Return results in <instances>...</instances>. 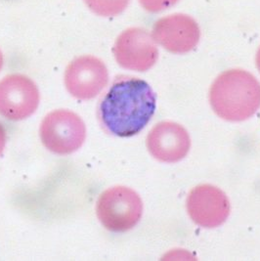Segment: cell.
Listing matches in <instances>:
<instances>
[{"mask_svg": "<svg viewBox=\"0 0 260 261\" xmlns=\"http://www.w3.org/2000/svg\"><path fill=\"white\" fill-rule=\"evenodd\" d=\"M157 107L152 87L137 77H125L114 83L100 104L104 127L118 137L138 134L153 118Z\"/></svg>", "mask_w": 260, "mask_h": 261, "instance_id": "obj_1", "label": "cell"}, {"mask_svg": "<svg viewBox=\"0 0 260 261\" xmlns=\"http://www.w3.org/2000/svg\"><path fill=\"white\" fill-rule=\"evenodd\" d=\"M213 112L228 121H243L260 107V83L248 71L234 69L219 74L210 90Z\"/></svg>", "mask_w": 260, "mask_h": 261, "instance_id": "obj_2", "label": "cell"}, {"mask_svg": "<svg viewBox=\"0 0 260 261\" xmlns=\"http://www.w3.org/2000/svg\"><path fill=\"white\" fill-rule=\"evenodd\" d=\"M96 213L100 222L109 231L126 232L137 225L142 217V200L128 187H112L99 197Z\"/></svg>", "mask_w": 260, "mask_h": 261, "instance_id": "obj_3", "label": "cell"}, {"mask_svg": "<svg viewBox=\"0 0 260 261\" xmlns=\"http://www.w3.org/2000/svg\"><path fill=\"white\" fill-rule=\"evenodd\" d=\"M40 138L52 153L70 154L85 141L86 127L83 119L70 110L49 113L40 124Z\"/></svg>", "mask_w": 260, "mask_h": 261, "instance_id": "obj_4", "label": "cell"}, {"mask_svg": "<svg viewBox=\"0 0 260 261\" xmlns=\"http://www.w3.org/2000/svg\"><path fill=\"white\" fill-rule=\"evenodd\" d=\"M118 65L129 71H147L159 59L152 34L142 28H130L118 36L113 48Z\"/></svg>", "mask_w": 260, "mask_h": 261, "instance_id": "obj_5", "label": "cell"}, {"mask_svg": "<svg viewBox=\"0 0 260 261\" xmlns=\"http://www.w3.org/2000/svg\"><path fill=\"white\" fill-rule=\"evenodd\" d=\"M39 90L30 77L9 74L0 81V115L10 120H22L35 114L39 105Z\"/></svg>", "mask_w": 260, "mask_h": 261, "instance_id": "obj_6", "label": "cell"}, {"mask_svg": "<svg viewBox=\"0 0 260 261\" xmlns=\"http://www.w3.org/2000/svg\"><path fill=\"white\" fill-rule=\"evenodd\" d=\"M109 72L102 60L94 56H81L71 61L65 72V85L72 97L90 100L105 88Z\"/></svg>", "mask_w": 260, "mask_h": 261, "instance_id": "obj_7", "label": "cell"}, {"mask_svg": "<svg viewBox=\"0 0 260 261\" xmlns=\"http://www.w3.org/2000/svg\"><path fill=\"white\" fill-rule=\"evenodd\" d=\"M152 36L155 43L174 54H185L196 47L201 38L198 23L186 14H172L154 23Z\"/></svg>", "mask_w": 260, "mask_h": 261, "instance_id": "obj_8", "label": "cell"}, {"mask_svg": "<svg viewBox=\"0 0 260 261\" xmlns=\"http://www.w3.org/2000/svg\"><path fill=\"white\" fill-rule=\"evenodd\" d=\"M186 206L191 219L203 228L222 225L230 214V202L224 192L209 184L191 191Z\"/></svg>", "mask_w": 260, "mask_h": 261, "instance_id": "obj_9", "label": "cell"}, {"mask_svg": "<svg viewBox=\"0 0 260 261\" xmlns=\"http://www.w3.org/2000/svg\"><path fill=\"white\" fill-rule=\"evenodd\" d=\"M147 148L155 160L173 164L189 153L191 139L182 125L172 121H163L149 132Z\"/></svg>", "mask_w": 260, "mask_h": 261, "instance_id": "obj_10", "label": "cell"}, {"mask_svg": "<svg viewBox=\"0 0 260 261\" xmlns=\"http://www.w3.org/2000/svg\"><path fill=\"white\" fill-rule=\"evenodd\" d=\"M92 12L105 18L116 17L123 12L130 0H83Z\"/></svg>", "mask_w": 260, "mask_h": 261, "instance_id": "obj_11", "label": "cell"}, {"mask_svg": "<svg viewBox=\"0 0 260 261\" xmlns=\"http://www.w3.org/2000/svg\"><path fill=\"white\" fill-rule=\"evenodd\" d=\"M147 12L160 13L173 7L179 0H138Z\"/></svg>", "mask_w": 260, "mask_h": 261, "instance_id": "obj_12", "label": "cell"}, {"mask_svg": "<svg viewBox=\"0 0 260 261\" xmlns=\"http://www.w3.org/2000/svg\"><path fill=\"white\" fill-rule=\"evenodd\" d=\"M6 144V131L4 129L3 125L0 123V154H2Z\"/></svg>", "mask_w": 260, "mask_h": 261, "instance_id": "obj_13", "label": "cell"}, {"mask_svg": "<svg viewBox=\"0 0 260 261\" xmlns=\"http://www.w3.org/2000/svg\"><path fill=\"white\" fill-rule=\"evenodd\" d=\"M255 63H256V67H257V70H258L260 72V47L258 48V50H257V52H256Z\"/></svg>", "mask_w": 260, "mask_h": 261, "instance_id": "obj_14", "label": "cell"}, {"mask_svg": "<svg viewBox=\"0 0 260 261\" xmlns=\"http://www.w3.org/2000/svg\"><path fill=\"white\" fill-rule=\"evenodd\" d=\"M2 67H3V55H2V52L0 50V71H1Z\"/></svg>", "mask_w": 260, "mask_h": 261, "instance_id": "obj_15", "label": "cell"}]
</instances>
